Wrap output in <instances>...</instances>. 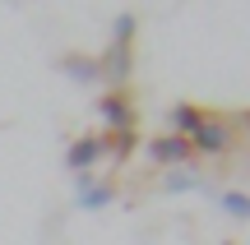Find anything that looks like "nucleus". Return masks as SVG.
<instances>
[{"label":"nucleus","mask_w":250,"mask_h":245,"mask_svg":"<svg viewBox=\"0 0 250 245\" xmlns=\"http://www.w3.org/2000/svg\"><path fill=\"white\" fill-rule=\"evenodd\" d=\"M102 157H107V134H79L70 144V153H65V167H70L74 176H88Z\"/></svg>","instance_id":"obj_1"},{"label":"nucleus","mask_w":250,"mask_h":245,"mask_svg":"<svg viewBox=\"0 0 250 245\" xmlns=\"http://www.w3.org/2000/svg\"><path fill=\"white\" fill-rule=\"evenodd\" d=\"M227 144H232V130H227L218 116H204L195 125V134H190V153H204V157L227 153Z\"/></svg>","instance_id":"obj_2"},{"label":"nucleus","mask_w":250,"mask_h":245,"mask_svg":"<svg viewBox=\"0 0 250 245\" xmlns=\"http://www.w3.org/2000/svg\"><path fill=\"white\" fill-rule=\"evenodd\" d=\"M148 157L158 167H190V157H195V153H190V139H181V134H171V130H167V134H158L148 144Z\"/></svg>","instance_id":"obj_3"},{"label":"nucleus","mask_w":250,"mask_h":245,"mask_svg":"<svg viewBox=\"0 0 250 245\" xmlns=\"http://www.w3.org/2000/svg\"><path fill=\"white\" fill-rule=\"evenodd\" d=\"M98 116H102V125H107L111 134H121V130H134V107H130V97H125V93H102Z\"/></svg>","instance_id":"obj_4"},{"label":"nucleus","mask_w":250,"mask_h":245,"mask_svg":"<svg viewBox=\"0 0 250 245\" xmlns=\"http://www.w3.org/2000/svg\"><path fill=\"white\" fill-rule=\"evenodd\" d=\"M61 74L65 79H74L79 88H93V83L102 79V65H98V56H61Z\"/></svg>","instance_id":"obj_5"},{"label":"nucleus","mask_w":250,"mask_h":245,"mask_svg":"<svg viewBox=\"0 0 250 245\" xmlns=\"http://www.w3.org/2000/svg\"><path fill=\"white\" fill-rule=\"evenodd\" d=\"M98 65H102V79L111 83V93H121L125 83H130V46H111Z\"/></svg>","instance_id":"obj_6"},{"label":"nucleus","mask_w":250,"mask_h":245,"mask_svg":"<svg viewBox=\"0 0 250 245\" xmlns=\"http://www.w3.org/2000/svg\"><path fill=\"white\" fill-rule=\"evenodd\" d=\"M79 181V204L83 208H107L111 199H116V190H111L107 181H93V176H74Z\"/></svg>","instance_id":"obj_7"},{"label":"nucleus","mask_w":250,"mask_h":245,"mask_svg":"<svg viewBox=\"0 0 250 245\" xmlns=\"http://www.w3.org/2000/svg\"><path fill=\"white\" fill-rule=\"evenodd\" d=\"M167 120H171V134L190 139V134H195V125H199V120H204V111H199V107H190V102H176Z\"/></svg>","instance_id":"obj_8"},{"label":"nucleus","mask_w":250,"mask_h":245,"mask_svg":"<svg viewBox=\"0 0 250 245\" xmlns=\"http://www.w3.org/2000/svg\"><path fill=\"white\" fill-rule=\"evenodd\" d=\"M162 190H167V194H186V190H199V194H204L208 185H204V176H195V171H186V167H176V171H167Z\"/></svg>","instance_id":"obj_9"},{"label":"nucleus","mask_w":250,"mask_h":245,"mask_svg":"<svg viewBox=\"0 0 250 245\" xmlns=\"http://www.w3.org/2000/svg\"><path fill=\"white\" fill-rule=\"evenodd\" d=\"M218 204H223V213H227V218H250V194L246 190H223V194H218Z\"/></svg>","instance_id":"obj_10"},{"label":"nucleus","mask_w":250,"mask_h":245,"mask_svg":"<svg viewBox=\"0 0 250 245\" xmlns=\"http://www.w3.org/2000/svg\"><path fill=\"white\" fill-rule=\"evenodd\" d=\"M134 28H139L134 14H116V23H111V46H130L134 42Z\"/></svg>","instance_id":"obj_11"},{"label":"nucleus","mask_w":250,"mask_h":245,"mask_svg":"<svg viewBox=\"0 0 250 245\" xmlns=\"http://www.w3.org/2000/svg\"><path fill=\"white\" fill-rule=\"evenodd\" d=\"M134 144H139V134H134V130H121V134H111V153H116V162H125V157L134 153Z\"/></svg>","instance_id":"obj_12"},{"label":"nucleus","mask_w":250,"mask_h":245,"mask_svg":"<svg viewBox=\"0 0 250 245\" xmlns=\"http://www.w3.org/2000/svg\"><path fill=\"white\" fill-rule=\"evenodd\" d=\"M246 130H250V111H246Z\"/></svg>","instance_id":"obj_13"}]
</instances>
